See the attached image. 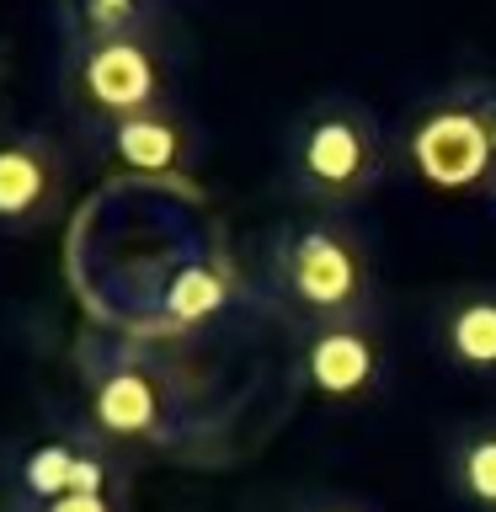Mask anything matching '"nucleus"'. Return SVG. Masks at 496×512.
<instances>
[{"label":"nucleus","mask_w":496,"mask_h":512,"mask_svg":"<svg viewBox=\"0 0 496 512\" xmlns=\"http://www.w3.org/2000/svg\"><path fill=\"white\" fill-rule=\"evenodd\" d=\"M283 512H379V507L363 502V496H347V491H304Z\"/></svg>","instance_id":"2eb2a0df"},{"label":"nucleus","mask_w":496,"mask_h":512,"mask_svg":"<svg viewBox=\"0 0 496 512\" xmlns=\"http://www.w3.org/2000/svg\"><path fill=\"white\" fill-rule=\"evenodd\" d=\"M384 374H390V347H384L379 315H352L299 331L294 379L310 395L336 400V406H358V400L384 390Z\"/></svg>","instance_id":"0eeeda50"},{"label":"nucleus","mask_w":496,"mask_h":512,"mask_svg":"<svg viewBox=\"0 0 496 512\" xmlns=\"http://www.w3.org/2000/svg\"><path fill=\"white\" fill-rule=\"evenodd\" d=\"M171 96V43L166 32L150 38H107L75 43L59 59V107L80 139H102L118 123L139 118Z\"/></svg>","instance_id":"20e7f679"},{"label":"nucleus","mask_w":496,"mask_h":512,"mask_svg":"<svg viewBox=\"0 0 496 512\" xmlns=\"http://www.w3.org/2000/svg\"><path fill=\"white\" fill-rule=\"evenodd\" d=\"M54 16L64 48L166 32V0H54Z\"/></svg>","instance_id":"ddd939ff"},{"label":"nucleus","mask_w":496,"mask_h":512,"mask_svg":"<svg viewBox=\"0 0 496 512\" xmlns=\"http://www.w3.org/2000/svg\"><path fill=\"white\" fill-rule=\"evenodd\" d=\"M118 486H128V454L112 448L86 422L32 432V438H22L6 454V507L11 512L59 502V496H80V491H118Z\"/></svg>","instance_id":"423d86ee"},{"label":"nucleus","mask_w":496,"mask_h":512,"mask_svg":"<svg viewBox=\"0 0 496 512\" xmlns=\"http://www.w3.org/2000/svg\"><path fill=\"white\" fill-rule=\"evenodd\" d=\"M443 480L464 512H496V411L464 416L443 443Z\"/></svg>","instance_id":"f8f14e48"},{"label":"nucleus","mask_w":496,"mask_h":512,"mask_svg":"<svg viewBox=\"0 0 496 512\" xmlns=\"http://www.w3.org/2000/svg\"><path fill=\"white\" fill-rule=\"evenodd\" d=\"M390 171V139L374 107L358 96H320L288 123L283 182L315 214H347Z\"/></svg>","instance_id":"7ed1b4c3"},{"label":"nucleus","mask_w":496,"mask_h":512,"mask_svg":"<svg viewBox=\"0 0 496 512\" xmlns=\"http://www.w3.org/2000/svg\"><path fill=\"white\" fill-rule=\"evenodd\" d=\"M235 304V267L224 251H198L187 262L171 267V278L160 283V331H192L203 320H214L219 310Z\"/></svg>","instance_id":"9b49d317"},{"label":"nucleus","mask_w":496,"mask_h":512,"mask_svg":"<svg viewBox=\"0 0 496 512\" xmlns=\"http://www.w3.org/2000/svg\"><path fill=\"white\" fill-rule=\"evenodd\" d=\"M70 203V150L48 128H0V235H32Z\"/></svg>","instance_id":"6e6552de"},{"label":"nucleus","mask_w":496,"mask_h":512,"mask_svg":"<svg viewBox=\"0 0 496 512\" xmlns=\"http://www.w3.org/2000/svg\"><path fill=\"white\" fill-rule=\"evenodd\" d=\"M27 512H134V507H128V486H118V491L59 496V502H43V507H27Z\"/></svg>","instance_id":"4468645a"},{"label":"nucleus","mask_w":496,"mask_h":512,"mask_svg":"<svg viewBox=\"0 0 496 512\" xmlns=\"http://www.w3.org/2000/svg\"><path fill=\"white\" fill-rule=\"evenodd\" d=\"M427 347L464 379H496V283H448L427 299Z\"/></svg>","instance_id":"9d476101"},{"label":"nucleus","mask_w":496,"mask_h":512,"mask_svg":"<svg viewBox=\"0 0 496 512\" xmlns=\"http://www.w3.org/2000/svg\"><path fill=\"white\" fill-rule=\"evenodd\" d=\"M491 208H496V198H491Z\"/></svg>","instance_id":"dca6fc26"},{"label":"nucleus","mask_w":496,"mask_h":512,"mask_svg":"<svg viewBox=\"0 0 496 512\" xmlns=\"http://www.w3.org/2000/svg\"><path fill=\"white\" fill-rule=\"evenodd\" d=\"M267 294L294 331L374 315V246L347 214L304 208L267 246Z\"/></svg>","instance_id":"f03ea898"},{"label":"nucleus","mask_w":496,"mask_h":512,"mask_svg":"<svg viewBox=\"0 0 496 512\" xmlns=\"http://www.w3.org/2000/svg\"><path fill=\"white\" fill-rule=\"evenodd\" d=\"M80 422L112 448H182L192 432V384L155 342L80 336L75 347Z\"/></svg>","instance_id":"f257e3e1"},{"label":"nucleus","mask_w":496,"mask_h":512,"mask_svg":"<svg viewBox=\"0 0 496 512\" xmlns=\"http://www.w3.org/2000/svg\"><path fill=\"white\" fill-rule=\"evenodd\" d=\"M96 155L118 176H128V182L187 192L192 166H198V128H192V118L176 102H160L150 112H139V118L118 123L112 134H102Z\"/></svg>","instance_id":"1a4fd4ad"},{"label":"nucleus","mask_w":496,"mask_h":512,"mask_svg":"<svg viewBox=\"0 0 496 512\" xmlns=\"http://www.w3.org/2000/svg\"><path fill=\"white\" fill-rule=\"evenodd\" d=\"M406 166L438 192H486L496 198V86L491 80H459L400 128Z\"/></svg>","instance_id":"39448f33"}]
</instances>
